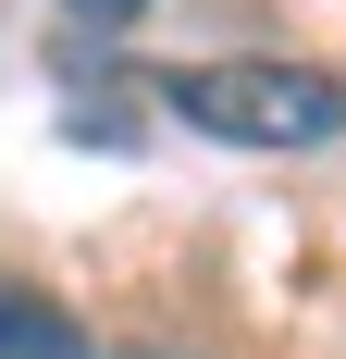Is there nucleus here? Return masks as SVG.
Here are the masks:
<instances>
[{
    "label": "nucleus",
    "instance_id": "1",
    "mask_svg": "<svg viewBox=\"0 0 346 359\" xmlns=\"http://www.w3.org/2000/svg\"><path fill=\"white\" fill-rule=\"evenodd\" d=\"M161 111L198 124L210 149H334L346 74H321V62H186V74H161Z\"/></svg>",
    "mask_w": 346,
    "mask_h": 359
},
{
    "label": "nucleus",
    "instance_id": "2",
    "mask_svg": "<svg viewBox=\"0 0 346 359\" xmlns=\"http://www.w3.org/2000/svg\"><path fill=\"white\" fill-rule=\"evenodd\" d=\"M0 359H99V334L74 323L62 297H37V285H0Z\"/></svg>",
    "mask_w": 346,
    "mask_h": 359
},
{
    "label": "nucleus",
    "instance_id": "3",
    "mask_svg": "<svg viewBox=\"0 0 346 359\" xmlns=\"http://www.w3.org/2000/svg\"><path fill=\"white\" fill-rule=\"evenodd\" d=\"M137 13H148V0H62V25H99V37H111V25H137Z\"/></svg>",
    "mask_w": 346,
    "mask_h": 359
},
{
    "label": "nucleus",
    "instance_id": "4",
    "mask_svg": "<svg viewBox=\"0 0 346 359\" xmlns=\"http://www.w3.org/2000/svg\"><path fill=\"white\" fill-rule=\"evenodd\" d=\"M99 359H173V347H99Z\"/></svg>",
    "mask_w": 346,
    "mask_h": 359
}]
</instances>
